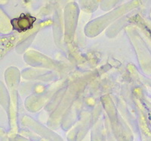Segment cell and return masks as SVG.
I'll return each mask as SVG.
<instances>
[{
  "mask_svg": "<svg viewBox=\"0 0 151 141\" xmlns=\"http://www.w3.org/2000/svg\"><path fill=\"white\" fill-rule=\"evenodd\" d=\"M36 18L29 14H21L18 17L12 19L11 21L13 29L18 33H24L33 27Z\"/></svg>",
  "mask_w": 151,
  "mask_h": 141,
  "instance_id": "cell-1",
  "label": "cell"
}]
</instances>
